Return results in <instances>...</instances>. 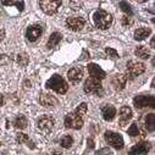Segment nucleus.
Returning a JSON list of instances; mask_svg holds the SVG:
<instances>
[{
    "instance_id": "f257e3e1",
    "label": "nucleus",
    "mask_w": 155,
    "mask_h": 155,
    "mask_svg": "<svg viewBox=\"0 0 155 155\" xmlns=\"http://www.w3.org/2000/svg\"><path fill=\"white\" fill-rule=\"evenodd\" d=\"M47 88L48 89H51L59 94H65L68 89V86H67V82L62 78L60 74H54L51 76L50 78L47 81Z\"/></svg>"
},
{
    "instance_id": "f03ea898",
    "label": "nucleus",
    "mask_w": 155,
    "mask_h": 155,
    "mask_svg": "<svg viewBox=\"0 0 155 155\" xmlns=\"http://www.w3.org/2000/svg\"><path fill=\"white\" fill-rule=\"evenodd\" d=\"M93 18H94L95 26L99 29H107L112 22V16L104 10H97L94 12Z\"/></svg>"
},
{
    "instance_id": "7ed1b4c3",
    "label": "nucleus",
    "mask_w": 155,
    "mask_h": 155,
    "mask_svg": "<svg viewBox=\"0 0 155 155\" xmlns=\"http://www.w3.org/2000/svg\"><path fill=\"white\" fill-rule=\"evenodd\" d=\"M145 71V65L143 62L138 61H128L127 62V70H126V78L127 80H133L134 77L142 74Z\"/></svg>"
},
{
    "instance_id": "20e7f679",
    "label": "nucleus",
    "mask_w": 155,
    "mask_h": 155,
    "mask_svg": "<svg viewBox=\"0 0 155 155\" xmlns=\"http://www.w3.org/2000/svg\"><path fill=\"white\" fill-rule=\"evenodd\" d=\"M105 140L109 145H111L115 149H122L124 145H125L124 138L119 133H115L112 131H106L105 132Z\"/></svg>"
},
{
    "instance_id": "39448f33",
    "label": "nucleus",
    "mask_w": 155,
    "mask_h": 155,
    "mask_svg": "<svg viewBox=\"0 0 155 155\" xmlns=\"http://www.w3.org/2000/svg\"><path fill=\"white\" fill-rule=\"evenodd\" d=\"M65 126L72 130H81L83 126V119L80 117L78 115H76L74 112L67 114L65 117Z\"/></svg>"
},
{
    "instance_id": "423d86ee",
    "label": "nucleus",
    "mask_w": 155,
    "mask_h": 155,
    "mask_svg": "<svg viewBox=\"0 0 155 155\" xmlns=\"http://www.w3.org/2000/svg\"><path fill=\"white\" fill-rule=\"evenodd\" d=\"M83 89H84L86 93L99 94L103 91V86H101V82L99 80H95V78H92V77H89V78L86 80V82H84Z\"/></svg>"
},
{
    "instance_id": "0eeeda50",
    "label": "nucleus",
    "mask_w": 155,
    "mask_h": 155,
    "mask_svg": "<svg viewBox=\"0 0 155 155\" xmlns=\"http://www.w3.org/2000/svg\"><path fill=\"white\" fill-rule=\"evenodd\" d=\"M41 9L47 14V15H54L58 12L59 8L61 6V2H53V0H43L39 2Z\"/></svg>"
},
{
    "instance_id": "6e6552de",
    "label": "nucleus",
    "mask_w": 155,
    "mask_h": 155,
    "mask_svg": "<svg viewBox=\"0 0 155 155\" xmlns=\"http://www.w3.org/2000/svg\"><path fill=\"white\" fill-rule=\"evenodd\" d=\"M133 104L137 109H142V107H145V106L154 107L155 98L153 95H137L133 99Z\"/></svg>"
},
{
    "instance_id": "1a4fd4ad",
    "label": "nucleus",
    "mask_w": 155,
    "mask_h": 155,
    "mask_svg": "<svg viewBox=\"0 0 155 155\" xmlns=\"http://www.w3.org/2000/svg\"><path fill=\"white\" fill-rule=\"evenodd\" d=\"M86 25V21L82 18V17H68L66 20V27L73 32H78V31H82L83 27Z\"/></svg>"
},
{
    "instance_id": "9d476101",
    "label": "nucleus",
    "mask_w": 155,
    "mask_h": 155,
    "mask_svg": "<svg viewBox=\"0 0 155 155\" xmlns=\"http://www.w3.org/2000/svg\"><path fill=\"white\" fill-rule=\"evenodd\" d=\"M37 127L38 130H41L42 132H50L54 127V120L50 117V116L45 115V116H42V117L37 121Z\"/></svg>"
},
{
    "instance_id": "9b49d317",
    "label": "nucleus",
    "mask_w": 155,
    "mask_h": 155,
    "mask_svg": "<svg viewBox=\"0 0 155 155\" xmlns=\"http://www.w3.org/2000/svg\"><path fill=\"white\" fill-rule=\"evenodd\" d=\"M43 33V28L42 26L39 25H33V26H29L26 31V37L29 42H35L38 38H39Z\"/></svg>"
},
{
    "instance_id": "f8f14e48",
    "label": "nucleus",
    "mask_w": 155,
    "mask_h": 155,
    "mask_svg": "<svg viewBox=\"0 0 155 155\" xmlns=\"http://www.w3.org/2000/svg\"><path fill=\"white\" fill-rule=\"evenodd\" d=\"M88 72H89L92 78H95V80H99V81H101L103 78H105V76H106L105 71L103 68H100L95 64H89L88 65Z\"/></svg>"
},
{
    "instance_id": "ddd939ff",
    "label": "nucleus",
    "mask_w": 155,
    "mask_h": 155,
    "mask_svg": "<svg viewBox=\"0 0 155 155\" xmlns=\"http://www.w3.org/2000/svg\"><path fill=\"white\" fill-rule=\"evenodd\" d=\"M127 78L125 74H115L111 78V84L115 91H122L126 87Z\"/></svg>"
},
{
    "instance_id": "4468645a",
    "label": "nucleus",
    "mask_w": 155,
    "mask_h": 155,
    "mask_svg": "<svg viewBox=\"0 0 155 155\" xmlns=\"http://www.w3.org/2000/svg\"><path fill=\"white\" fill-rule=\"evenodd\" d=\"M101 116L105 121H112L116 116V109L110 105V104H105L101 106Z\"/></svg>"
},
{
    "instance_id": "2eb2a0df",
    "label": "nucleus",
    "mask_w": 155,
    "mask_h": 155,
    "mask_svg": "<svg viewBox=\"0 0 155 155\" xmlns=\"http://www.w3.org/2000/svg\"><path fill=\"white\" fill-rule=\"evenodd\" d=\"M132 109L131 107H128V106H122L121 109H120V126H125L127 122H128V120H131L132 119Z\"/></svg>"
},
{
    "instance_id": "dca6fc26",
    "label": "nucleus",
    "mask_w": 155,
    "mask_h": 155,
    "mask_svg": "<svg viewBox=\"0 0 155 155\" xmlns=\"http://www.w3.org/2000/svg\"><path fill=\"white\" fill-rule=\"evenodd\" d=\"M150 150V144L149 143H138L133 145L130 150L131 155H137V154H147Z\"/></svg>"
},
{
    "instance_id": "f3484780",
    "label": "nucleus",
    "mask_w": 155,
    "mask_h": 155,
    "mask_svg": "<svg viewBox=\"0 0 155 155\" xmlns=\"http://www.w3.org/2000/svg\"><path fill=\"white\" fill-rule=\"evenodd\" d=\"M39 101L43 106H56L59 104V100L54 97V95H50V94H45L43 93L39 98Z\"/></svg>"
},
{
    "instance_id": "a211bd4d",
    "label": "nucleus",
    "mask_w": 155,
    "mask_h": 155,
    "mask_svg": "<svg viewBox=\"0 0 155 155\" xmlns=\"http://www.w3.org/2000/svg\"><path fill=\"white\" fill-rule=\"evenodd\" d=\"M67 77H68V80L71 82H78L82 80V77H83V72L80 67H73L71 70L67 71Z\"/></svg>"
},
{
    "instance_id": "6ab92c4d",
    "label": "nucleus",
    "mask_w": 155,
    "mask_h": 155,
    "mask_svg": "<svg viewBox=\"0 0 155 155\" xmlns=\"http://www.w3.org/2000/svg\"><path fill=\"white\" fill-rule=\"evenodd\" d=\"M62 39V35H61V33H59V32H54L51 35H50V38H49V41H48V43H47V47H48V49H51V48H55L59 43H60V41Z\"/></svg>"
},
{
    "instance_id": "aec40b11",
    "label": "nucleus",
    "mask_w": 155,
    "mask_h": 155,
    "mask_svg": "<svg viewBox=\"0 0 155 155\" xmlns=\"http://www.w3.org/2000/svg\"><path fill=\"white\" fill-rule=\"evenodd\" d=\"M150 28H148V27H140V28H138V29H136V32H134V39L136 41H144L145 38L150 34Z\"/></svg>"
},
{
    "instance_id": "412c9836",
    "label": "nucleus",
    "mask_w": 155,
    "mask_h": 155,
    "mask_svg": "<svg viewBox=\"0 0 155 155\" xmlns=\"http://www.w3.org/2000/svg\"><path fill=\"white\" fill-rule=\"evenodd\" d=\"M14 125L18 130H25L27 127V125H28V121H27L25 115H18V116H16L15 120H14Z\"/></svg>"
},
{
    "instance_id": "4be33fe9",
    "label": "nucleus",
    "mask_w": 155,
    "mask_h": 155,
    "mask_svg": "<svg viewBox=\"0 0 155 155\" xmlns=\"http://www.w3.org/2000/svg\"><path fill=\"white\" fill-rule=\"evenodd\" d=\"M134 53H136V55H137L138 58H140V59H149V56H150L149 48L145 47V45H140V47H138V48L136 49Z\"/></svg>"
},
{
    "instance_id": "5701e85b",
    "label": "nucleus",
    "mask_w": 155,
    "mask_h": 155,
    "mask_svg": "<svg viewBox=\"0 0 155 155\" xmlns=\"http://www.w3.org/2000/svg\"><path fill=\"white\" fill-rule=\"evenodd\" d=\"M154 125H155V115L154 114L147 115V117H145V128L149 132H153L154 131V127H155Z\"/></svg>"
},
{
    "instance_id": "b1692460",
    "label": "nucleus",
    "mask_w": 155,
    "mask_h": 155,
    "mask_svg": "<svg viewBox=\"0 0 155 155\" xmlns=\"http://www.w3.org/2000/svg\"><path fill=\"white\" fill-rule=\"evenodd\" d=\"M72 144H73V138L71 136H65L60 140V145L65 149H70L72 147Z\"/></svg>"
},
{
    "instance_id": "393cba45",
    "label": "nucleus",
    "mask_w": 155,
    "mask_h": 155,
    "mask_svg": "<svg viewBox=\"0 0 155 155\" xmlns=\"http://www.w3.org/2000/svg\"><path fill=\"white\" fill-rule=\"evenodd\" d=\"M86 112H87V104H86V103H82L78 107L74 110V114L78 115L80 117H82V119H83V116L86 115Z\"/></svg>"
},
{
    "instance_id": "a878e982",
    "label": "nucleus",
    "mask_w": 155,
    "mask_h": 155,
    "mask_svg": "<svg viewBox=\"0 0 155 155\" xmlns=\"http://www.w3.org/2000/svg\"><path fill=\"white\" fill-rule=\"evenodd\" d=\"M16 61H17L18 65H21V66H26V65L28 64V56H27V54H25V53L18 54L17 58H16Z\"/></svg>"
},
{
    "instance_id": "bb28decb",
    "label": "nucleus",
    "mask_w": 155,
    "mask_h": 155,
    "mask_svg": "<svg viewBox=\"0 0 155 155\" xmlns=\"http://www.w3.org/2000/svg\"><path fill=\"white\" fill-rule=\"evenodd\" d=\"M17 142H18V143H27L29 147H32L31 144H33V143L29 140L28 136L25 134V133H18V134H17ZM32 148H33V147H32Z\"/></svg>"
},
{
    "instance_id": "cd10ccee",
    "label": "nucleus",
    "mask_w": 155,
    "mask_h": 155,
    "mask_svg": "<svg viewBox=\"0 0 155 155\" xmlns=\"http://www.w3.org/2000/svg\"><path fill=\"white\" fill-rule=\"evenodd\" d=\"M127 133H128L131 137H136V136H138V134H139V128H138L137 124H132L131 127L128 128Z\"/></svg>"
},
{
    "instance_id": "c85d7f7f",
    "label": "nucleus",
    "mask_w": 155,
    "mask_h": 155,
    "mask_svg": "<svg viewBox=\"0 0 155 155\" xmlns=\"http://www.w3.org/2000/svg\"><path fill=\"white\" fill-rule=\"evenodd\" d=\"M120 6H121L122 11H125L127 15H132V9H131V5L130 4L125 3V2H121L120 3Z\"/></svg>"
},
{
    "instance_id": "c756f323",
    "label": "nucleus",
    "mask_w": 155,
    "mask_h": 155,
    "mask_svg": "<svg viewBox=\"0 0 155 155\" xmlns=\"http://www.w3.org/2000/svg\"><path fill=\"white\" fill-rule=\"evenodd\" d=\"M3 5H17L18 8V10H23V5H25V3L23 2H3Z\"/></svg>"
},
{
    "instance_id": "7c9ffc66",
    "label": "nucleus",
    "mask_w": 155,
    "mask_h": 155,
    "mask_svg": "<svg viewBox=\"0 0 155 155\" xmlns=\"http://www.w3.org/2000/svg\"><path fill=\"white\" fill-rule=\"evenodd\" d=\"M105 53H106L110 58H112V59H115V58H117V56H119L117 51H116L115 49H112V48H106V49H105Z\"/></svg>"
},
{
    "instance_id": "2f4dec72",
    "label": "nucleus",
    "mask_w": 155,
    "mask_h": 155,
    "mask_svg": "<svg viewBox=\"0 0 155 155\" xmlns=\"http://www.w3.org/2000/svg\"><path fill=\"white\" fill-rule=\"evenodd\" d=\"M70 6H71L73 10H77V9H81L82 3H81V2H71V3H70Z\"/></svg>"
},
{
    "instance_id": "473e14b6",
    "label": "nucleus",
    "mask_w": 155,
    "mask_h": 155,
    "mask_svg": "<svg viewBox=\"0 0 155 155\" xmlns=\"http://www.w3.org/2000/svg\"><path fill=\"white\" fill-rule=\"evenodd\" d=\"M122 25H124V26H130V25H132V20H131V17H128V16H124V17H122Z\"/></svg>"
},
{
    "instance_id": "72a5a7b5",
    "label": "nucleus",
    "mask_w": 155,
    "mask_h": 155,
    "mask_svg": "<svg viewBox=\"0 0 155 155\" xmlns=\"http://www.w3.org/2000/svg\"><path fill=\"white\" fill-rule=\"evenodd\" d=\"M4 38H5V29L3 27H0V42H2Z\"/></svg>"
},
{
    "instance_id": "f704fd0d",
    "label": "nucleus",
    "mask_w": 155,
    "mask_h": 155,
    "mask_svg": "<svg viewBox=\"0 0 155 155\" xmlns=\"http://www.w3.org/2000/svg\"><path fill=\"white\" fill-rule=\"evenodd\" d=\"M3 104H4V98L0 97V106H3Z\"/></svg>"
},
{
    "instance_id": "c9c22d12",
    "label": "nucleus",
    "mask_w": 155,
    "mask_h": 155,
    "mask_svg": "<svg viewBox=\"0 0 155 155\" xmlns=\"http://www.w3.org/2000/svg\"><path fill=\"white\" fill-rule=\"evenodd\" d=\"M53 155H62V153H60V151H55Z\"/></svg>"
}]
</instances>
